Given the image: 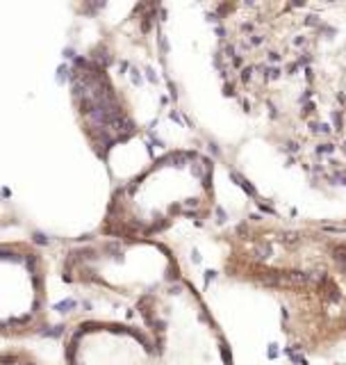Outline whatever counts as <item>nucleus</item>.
Returning <instances> with one entry per match:
<instances>
[]
</instances>
